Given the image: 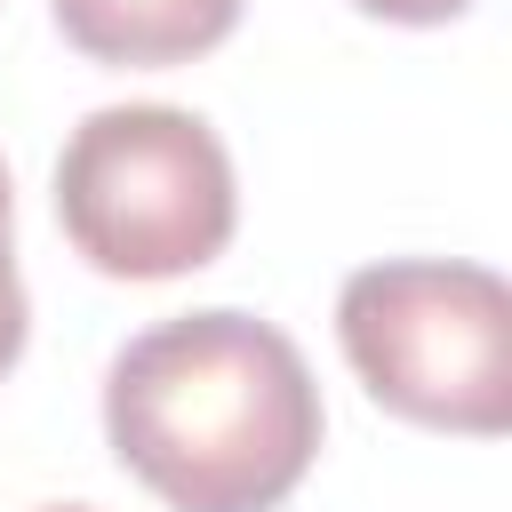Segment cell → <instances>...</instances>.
Masks as SVG:
<instances>
[{
    "label": "cell",
    "instance_id": "3957f363",
    "mask_svg": "<svg viewBox=\"0 0 512 512\" xmlns=\"http://www.w3.org/2000/svg\"><path fill=\"white\" fill-rule=\"evenodd\" d=\"M336 336L376 408L464 440H496L512 424V288L488 264H360L336 296Z\"/></svg>",
    "mask_w": 512,
    "mask_h": 512
},
{
    "label": "cell",
    "instance_id": "277c9868",
    "mask_svg": "<svg viewBox=\"0 0 512 512\" xmlns=\"http://www.w3.org/2000/svg\"><path fill=\"white\" fill-rule=\"evenodd\" d=\"M240 8L248 0H56V32L88 64L160 72V64H192L216 40H232Z\"/></svg>",
    "mask_w": 512,
    "mask_h": 512
},
{
    "label": "cell",
    "instance_id": "5b68a950",
    "mask_svg": "<svg viewBox=\"0 0 512 512\" xmlns=\"http://www.w3.org/2000/svg\"><path fill=\"white\" fill-rule=\"evenodd\" d=\"M24 328H32V304H24V280H16V208H8V168H0V376L16 368Z\"/></svg>",
    "mask_w": 512,
    "mask_h": 512
},
{
    "label": "cell",
    "instance_id": "8992f818",
    "mask_svg": "<svg viewBox=\"0 0 512 512\" xmlns=\"http://www.w3.org/2000/svg\"><path fill=\"white\" fill-rule=\"evenodd\" d=\"M360 16H384V24H448V16H464L472 0H352Z\"/></svg>",
    "mask_w": 512,
    "mask_h": 512
},
{
    "label": "cell",
    "instance_id": "7a4b0ae2",
    "mask_svg": "<svg viewBox=\"0 0 512 512\" xmlns=\"http://www.w3.org/2000/svg\"><path fill=\"white\" fill-rule=\"evenodd\" d=\"M56 224L112 280H176L232 248L224 136L184 104H104L56 152Z\"/></svg>",
    "mask_w": 512,
    "mask_h": 512
},
{
    "label": "cell",
    "instance_id": "6da1fadb",
    "mask_svg": "<svg viewBox=\"0 0 512 512\" xmlns=\"http://www.w3.org/2000/svg\"><path fill=\"white\" fill-rule=\"evenodd\" d=\"M104 440L168 512H280L320 456V384L272 320L208 304L112 352Z\"/></svg>",
    "mask_w": 512,
    "mask_h": 512
},
{
    "label": "cell",
    "instance_id": "52a82bcc",
    "mask_svg": "<svg viewBox=\"0 0 512 512\" xmlns=\"http://www.w3.org/2000/svg\"><path fill=\"white\" fill-rule=\"evenodd\" d=\"M40 512H88V504H40Z\"/></svg>",
    "mask_w": 512,
    "mask_h": 512
}]
</instances>
